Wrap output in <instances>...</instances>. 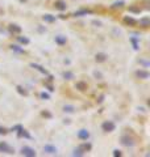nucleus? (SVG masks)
I'll use <instances>...</instances> for the list:
<instances>
[{
    "mask_svg": "<svg viewBox=\"0 0 150 157\" xmlns=\"http://www.w3.org/2000/svg\"><path fill=\"white\" fill-rule=\"evenodd\" d=\"M124 21L126 22V24L132 25V26H134V25L137 24V21H136L134 18H132V17H125V18H124Z\"/></svg>",
    "mask_w": 150,
    "mask_h": 157,
    "instance_id": "4468645a",
    "label": "nucleus"
},
{
    "mask_svg": "<svg viewBox=\"0 0 150 157\" xmlns=\"http://www.w3.org/2000/svg\"><path fill=\"white\" fill-rule=\"evenodd\" d=\"M113 156H121V152H120V151H117V149L113 151Z\"/></svg>",
    "mask_w": 150,
    "mask_h": 157,
    "instance_id": "a878e982",
    "label": "nucleus"
},
{
    "mask_svg": "<svg viewBox=\"0 0 150 157\" xmlns=\"http://www.w3.org/2000/svg\"><path fill=\"white\" fill-rule=\"evenodd\" d=\"M95 76H96V77H101V75H100L99 72H95Z\"/></svg>",
    "mask_w": 150,
    "mask_h": 157,
    "instance_id": "c756f323",
    "label": "nucleus"
},
{
    "mask_svg": "<svg viewBox=\"0 0 150 157\" xmlns=\"http://www.w3.org/2000/svg\"><path fill=\"white\" fill-rule=\"evenodd\" d=\"M82 148H84V149H90V148H91V145H90V144H84Z\"/></svg>",
    "mask_w": 150,
    "mask_h": 157,
    "instance_id": "cd10ccee",
    "label": "nucleus"
},
{
    "mask_svg": "<svg viewBox=\"0 0 150 157\" xmlns=\"http://www.w3.org/2000/svg\"><path fill=\"white\" fill-rule=\"evenodd\" d=\"M20 1H26V0H20Z\"/></svg>",
    "mask_w": 150,
    "mask_h": 157,
    "instance_id": "2f4dec72",
    "label": "nucleus"
},
{
    "mask_svg": "<svg viewBox=\"0 0 150 157\" xmlns=\"http://www.w3.org/2000/svg\"><path fill=\"white\" fill-rule=\"evenodd\" d=\"M124 5V1H116L115 4L112 5V8H120V7H123Z\"/></svg>",
    "mask_w": 150,
    "mask_h": 157,
    "instance_id": "4be33fe9",
    "label": "nucleus"
},
{
    "mask_svg": "<svg viewBox=\"0 0 150 157\" xmlns=\"http://www.w3.org/2000/svg\"><path fill=\"white\" fill-rule=\"evenodd\" d=\"M48 88H49V90H50V92H53V90H54V89H53V86H51V85H48Z\"/></svg>",
    "mask_w": 150,
    "mask_h": 157,
    "instance_id": "7c9ffc66",
    "label": "nucleus"
},
{
    "mask_svg": "<svg viewBox=\"0 0 150 157\" xmlns=\"http://www.w3.org/2000/svg\"><path fill=\"white\" fill-rule=\"evenodd\" d=\"M8 131L5 130V128H3V127H0V134H3V135H4V134H7Z\"/></svg>",
    "mask_w": 150,
    "mask_h": 157,
    "instance_id": "bb28decb",
    "label": "nucleus"
},
{
    "mask_svg": "<svg viewBox=\"0 0 150 157\" xmlns=\"http://www.w3.org/2000/svg\"><path fill=\"white\" fill-rule=\"evenodd\" d=\"M17 39H19V42H21V43H24V45L29 43V39H28L26 37H17Z\"/></svg>",
    "mask_w": 150,
    "mask_h": 157,
    "instance_id": "a211bd4d",
    "label": "nucleus"
},
{
    "mask_svg": "<svg viewBox=\"0 0 150 157\" xmlns=\"http://www.w3.org/2000/svg\"><path fill=\"white\" fill-rule=\"evenodd\" d=\"M140 24H141V26H142V28H148L149 25H150V20L148 17H145V18H142L140 21Z\"/></svg>",
    "mask_w": 150,
    "mask_h": 157,
    "instance_id": "f8f14e48",
    "label": "nucleus"
},
{
    "mask_svg": "<svg viewBox=\"0 0 150 157\" xmlns=\"http://www.w3.org/2000/svg\"><path fill=\"white\" fill-rule=\"evenodd\" d=\"M42 18H44V21H46V22H54L55 21V17L51 15H45Z\"/></svg>",
    "mask_w": 150,
    "mask_h": 157,
    "instance_id": "ddd939ff",
    "label": "nucleus"
},
{
    "mask_svg": "<svg viewBox=\"0 0 150 157\" xmlns=\"http://www.w3.org/2000/svg\"><path fill=\"white\" fill-rule=\"evenodd\" d=\"M12 50H13V51H16V52H20V54H23V52H24L23 49H20L19 46H15V45L12 46Z\"/></svg>",
    "mask_w": 150,
    "mask_h": 157,
    "instance_id": "412c9836",
    "label": "nucleus"
},
{
    "mask_svg": "<svg viewBox=\"0 0 150 157\" xmlns=\"http://www.w3.org/2000/svg\"><path fill=\"white\" fill-rule=\"evenodd\" d=\"M21 153H23L24 156H28V157H34L36 156V151L30 147H24L23 149H21Z\"/></svg>",
    "mask_w": 150,
    "mask_h": 157,
    "instance_id": "f03ea898",
    "label": "nucleus"
},
{
    "mask_svg": "<svg viewBox=\"0 0 150 157\" xmlns=\"http://www.w3.org/2000/svg\"><path fill=\"white\" fill-rule=\"evenodd\" d=\"M40 96H41V98H42V100H49V98H50V96H49L48 93H45V92H44V93H41Z\"/></svg>",
    "mask_w": 150,
    "mask_h": 157,
    "instance_id": "b1692460",
    "label": "nucleus"
},
{
    "mask_svg": "<svg viewBox=\"0 0 150 157\" xmlns=\"http://www.w3.org/2000/svg\"><path fill=\"white\" fill-rule=\"evenodd\" d=\"M17 90H19V93H20V94H24V96H26V94H28V92L24 90L23 86H17Z\"/></svg>",
    "mask_w": 150,
    "mask_h": 157,
    "instance_id": "5701e85b",
    "label": "nucleus"
},
{
    "mask_svg": "<svg viewBox=\"0 0 150 157\" xmlns=\"http://www.w3.org/2000/svg\"><path fill=\"white\" fill-rule=\"evenodd\" d=\"M9 30H11L12 33H20V32H21V28L17 26V25H11V26H9Z\"/></svg>",
    "mask_w": 150,
    "mask_h": 157,
    "instance_id": "2eb2a0df",
    "label": "nucleus"
},
{
    "mask_svg": "<svg viewBox=\"0 0 150 157\" xmlns=\"http://www.w3.org/2000/svg\"><path fill=\"white\" fill-rule=\"evenodd\" d=\"M63 77L67 78V80H71V78H74V75L71 73V72H65V73H63Z\"/></svg>",
    "mask_w": 150,
    "mask_h": 157,
    "instance_id": "6ab92c4d",
    "label": "nucleus"
},
{
    "mask_svg": "<svg viewBox=\"0 0 150 157\" xmlns=\"http://www.w3.org/2000/svg\"><path fill=\"white\" fill-rule=\"evenodd\" d=\"M63 110L66 111V113H74V106H70V105H66L65 107H63Z\"/></svg>",
    "mask_w": 150,
    "mask_h": 157,
    "instance_id": "dca6fc26",
    "label": "nucleus"
},
{
    "mask_svg": "<svg viewBox=\"0 0 150 157\" xmlns=\"http://www.w3.org/2000/svg\"><path fill=\"white\" fill-rule=\"evenodd\" d=\"M78 136H79V139H83V140H87L88 137H90V134H88L87 130H80L79 134H78Z\"/></svg>",
    "mask_w": 150,
    "mask_h": 157,
    "instance_id": "423d86ee",
    "label": "nucleus"
},
{
    "mask_svg": "<svg viewBox=\"0 0 150 157\" xmlns=\"http://www.w3.org/2000/svg\"><path fill=\"white\" fill-rule=\"evenodd\" d=\"M101 127H103V130H104L105 132H111V131L115 130V123L108 120V122H104V123H103Z\"/></svg>",
    "mask_w": 150,
    "mask_h": 157,
    "instance_id": "7ed1b4c3",
    "label": "nucleus"
},
{
    "mask_svg": "<svg viewBox=\"0 0 150 157\" xmlns=\"http://www.w3.org/2000/svg\"><path fill=\"white\" fill-rule=\"evenodd\" d=\"M73 155H74V156H83V151H82V148H78V149H75Z\"/></svg>",
    "mask_w": 150,
    "mask_h": 157,
    "instance_id": "aec40b11",
    "label": "nucleus"
},
{
    "mask_svg": "<svg viewBox=\"0 0 150 157\" xmlns=\"http://www.w3.org/2000/svg\"><path fill=\"white\" fill-rule=\"evenodd\" d=\"M44 151L49 155H57V148L53 147V145H45L44 147Z\"/></svg>",
    "mask_w": 150,
    "mask_h": 157,
    "instance_id": "39448f33",
    "label": "nucleus"
},
{
    "mask_svg": "<svg viewBox=\"0 0 150 157\" xmlns=\"http://www.w3.org/2000/svg\"><path fill=\"white\" fill-rule=\"evenodd\" d=\"M129 11H130V12H136V13L140 12V9H138V8H129Z\"/></svg>",
    "mask_w": 150,
    "mask_h": 157,
    "instance_id": "393cba45",
    "label": "nucleus"
},
{
    "mask_svg": "<svg viewBox=\"0 0 150 157\" xmlns=\"http://www.w3.org/2000/svg\"><path fill=\"white\" fill-rule=\"evenodd\" d=\"M121 143H123V145H125V147H132V145L134 144L133 139L129 136H123L121 137Z\"/></svg>",
    "mask_w": 150,
    "mask_h": 157,
    "instance_id": "20e7f679",
    "label": "nucleus"
},
{
    "mask_svg": "<svg viewBox=\"0 0 150 157\" xmlns=\"http://www.w3.org/2000/svg\"><path fill=\"white\" fill-rule=\"evenodd\" d=\"M76 89H79V90H86L87 89V84L83 83V81H79V83H76Z\"/></svg>",
    "mask_w": 150,
    "mask_h": 157,
    "instance_id": "9b49d317",
    "label": "nucleus"
},
{
    "mask_svg": "<svg viewBox=\"0 0 150 157\" xmlns=\"http://www.w3.org/2000/svg\"><path fill=\"white\" fill-rule=\"evenodd\" d=\"M0 152H4V153H9V155H12V153H15V149H13L12 147H9L7 143H0Z\"/></svg>",
    "mask_w": 150,
    "mask_h": 157,
    "instance_id": "f257e3e1",
    "label": "nucleus"
},
{
    "mask_svg": "<svg viewBox=\"0 0 150 157\" xmlns=\"http://www.w3.org/2000/svg\"><path fill=\"white\" fill-rule=\"evenodd\" d=\"M92 24H94V25H98V26H100V25H101L99 21H92Z\"/></svg>",
    "mask_w": 150,
    "mask_h": 157,
    "instance_id": "c85d7f7f",
    "label": "nucleus"
},
{
    "mask_svg": "<svg viewBox=\"0 0 150 157\" xmlns=\"http://www.w3.org/2000/svg\"><path fill=\"white\" fill-rule=\"evenodd\" d=\"M105 59H107V56H105L104 54H98L96 55V62H104Z\"/></svg>",
    "mask_w": 150,
    "mask_h": 157,
    "instance_id": "f3484780",
    "label": "nucleus"
},
{
    "mask_svg": "<svg viewBox=\"0 0 150 157\" xmlns=\"http://www.w3.org/2000/svg\"><path fill=\"white\" fill-rule=\"evenodd\" d=\"M55 42H57L58 45H65L66 43V37H63V35H57V37H55Z\"/></svg>",
    "mask_w": 150,
    "mask_h": 157,
    "instance_id": "9d476101",
    "label": "nucleus"
},
{
    "mask_svg": "<svg viewBox=\"0 0 150 157\" xmlns=\"http://www.w3.org/2000/svg\"><path fill=\"white\" fill-rule=\"evenodd\" d=\"M136 75H137V77H140V78H148L149 77V72L148 71H137L136 72Z\"/></svg>",
    "mask_w": 150,
    "mask_h": 157,
    "instance_id": "0eeeda50",
    "label": "nucleus"
},
{
    "mask_svg": "<svg viewBox=\"0 0 150 157\" xmlns=\"http://www.w3.org/2000/svg\"><path fill=\"white\" fill-rule=\"evenodd\" d=\"M55 8L59 11H65L66 9V3L65 1H57L55 3Z\"/></svg>",
    "mask_w": 150,
    "mask_h": 157,
    "instance_id": "1a4fd4ad",
    "label": "nucleus"
},
{
    "mask_svg": "<svg viewBox=\"0 0 150 157\" xmlns=\"http://www.w3.org/2000/svg\"><path fill=\"white\" fill-rule=\"evenodd\" d=\"M30 67H32V68H36V69H37V71H40L41 73H45V75L48 73V72H46V69L44 68V67L38 66V64H34V63H32V64H30Z\"/></svg>",
    "mask_w": 150,
    "mask_h": 157,
    "instance_id": "6e6552de",
    "label": "nucleus"
}]
</instances>
